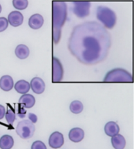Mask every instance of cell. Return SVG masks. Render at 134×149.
<instances>
[{"mask_svg":"<svg viewBox=\"0 0 134 149\" xmlns=\"http://www.w3.org/2000/svg\"><path fill=\"white\" fill-rule=\"evenodd\" d=\"M8 22L12 26L17 27L21 25L24 20V17H23L21 13L17 11H12L11 13L8 15Z\"/></svg>","mask_w":134,"mask_h":149,"instance_id":"10","label":"cell"},{"mask_svg":"<svg viewBox=\"0 0 134 149\" xmlns=\"http://www.w3.org/2000/svg\"><path fill=\"white\" fill-rule=\"evenodd\" d=\"M104 81L132 82L131 74L123 68H117L108 72L104 79Z\"/></svg>","mask_w":134,"mask_h":149,"instance_id":"4","label":"cell"},{"mask_svg":"<svg viewBox=\"0 0 134 149\" xmlns=\"http://www.w3.org/2000/svg\"><path fill=\"white\" fill-rule=\"evenodd\" d=\"M15 89L18 93L24 95L26 94V93H28L30 91V85L29 82L24 80V79H21V80L18 81L15 84Z\"/></svg>","mask_w":134,"mask_h":149,"instance_id":"17","label":"cell"},{"mask_svg":"<svg viewBox=\"0 0 134 149\" xmlns=\"http://www.w3.org/2000/svg\"><path fill=\"white\" fill-rule=\"evenodd\" d=\"M111 144L115 149H124L126 146L125 138L120 134L116 135L111 137Z\"/></svg>","mask_w":134,"mask_h":149,"instance_id":"16","label":"cell"},{"mask_svg":"<svg viewBox=\"0 0 134 149\" xmlns=\"http://www.w3.org/2000/svg\"><path fill=\"white\" fill-rule=\"evenodd\" d=\"M8 20L5 17H0V32H3L8 27Z\"/></svg>","mask_w":134,"mask_h":149,"instance_id":"24","label":"cell"},{"mask_svg":"<svg viewBox=\"0 0 134 149\" xmlns=\"http://www.w3.org/2000/svg\"><path fill=\"white\" fill-rule=\"evenodd\" d=\"M104 130L105 134L112 137L116 135L119 134L120 127L117 123L111 121L105 124Z\"/></svg>","mask_w":134,"mask_h":149,"instance_id":"15","label":"cell"},{"mask_svg":"<svg viewBox=\"0 0 134 149\" xmlns=\"http://www.w3.org/2000/svg\"><path fill=\"white\" fill-rule=\"evenodd\" d=\"M12 5L15 9L18 10H24L27 8L28 1L27 0H13Z\"/></svg>","mask_w":134,"mask_h":149,"instance_id":"21","label":"cell"},{"mask_svg":"<svg viewBox=\"0 0 134 149\" xmlns=\"http://www.w3.org/2000/svg\"><path fill=\"white\" fill-rule=\"evenodd\" d=\"M30 88L36 94L43 93L45 89V84L42 79L39 77L33 78L30 82Z\"/></svg>","mask_w":134,"mask_h":149,"instance_id":"9","label":"cell"},{"mask_svg":"<svg viewBox=\"0 0 134 149\" xmlns=\"http://www.w3.org/2000/svg\"><path fill=\"white\" fill-rule=\"evenodd\" d=\"M73 11L79 18H84L90 14V3L88 1H74Z\"/></svg>","mask_w":134,"mask_h":149,"instance_id":"6","label":"cell"},{"mask_svg":"<svg viewBox=\"0 0 134 149\" xmlns=\"http://www.w3.org/2000/svg\"><path fill=\"white\" fill-rule=\"evenodd\" d=\"M28 118H29L30 121L33 123V124H35V123L37 122V117L35 114L30 113L29 115H28Z\"/></svg>","mask_w":134,"mask_h":149,"instance_id":"26","label":"cell"},{"mask_svg":"<svg viewBox=\"0 0 134 149\" xmlns=\"http://www.w3.org/2000/svg\"><path fill=\"white\" fill-rule=\"evenodd\" d=\"M64 69L62 65L56 57L52 58V81L58 82L62 80Z\"/></svg>","mask_w":134,"mask_h":149,"instance_id":"7","label":"cell"},{"mask_svg":"<svg viewBox=\"0 0 134 149\" xmlns=\"http://www.w3.org/2000/svg\"><path fill=\"white\" fill-rule=\"evenodd\" d=\"M26 111L24 109L23 107H20L19 109V112H18V115L20 118H23L26 116Z\"/></svg>","mask_w":134,"mask_h":149,"instance_id":"25","label":"cell"},{"mask_svg":"<svg viewBox=\"0 0 134 149\" xmlns=\"http://www.w3.org/2000/svg\"><path fill=\"white\" fill-rule=\"evenodd\" d=\"M64 143V138L62 133L55 132L50 135L48 139V145L52 148L57 149L62 146Z\"/></svg>","mask_w":134,"mask_h":149,"instance_id":"8","label":"cell"},{"mask_svg":"<svg viewBox=\"0 0 134 149\" xmlns=\"http://www.w3.org/2000/svg\"><path fill=\"white\" fill-rule=\"evenodd\" d=\"M31 149H47L45 144L41 141H36L33 142Z\"/></svg>","mask_w":134,"mask_h":149,"instance_id":"23","label":"cell"},{"mask_svg":"<svg viewBox=\"0 0 134 149\" xmlns=\"http://www.w3.org/2000/svg\"><path fill=\"white\" fill-rule=\"evenodd\" d=\"M6 118L7 122L10 124H12L16 119V115L15 112L12 109H8L7 112H6Z\"/></svg>","mask_w":134,"mask_h":149,"instance_id":"22","label":"cell"},{"mask_svg":"<svg viewBox=\"0 0 134 149\" xmlns=\"http://www.w3.org/2000/svg\"><path fill=\"white\" fill-rule=\"evenodd\" d=\"M19 104L26 109H30L35 104V99L32 95L24 94L19 99Z\"/></svg>","mask_w":134,"mask_h":149,"instance_id":"13","label":"cell"},{"mask_svg":"<svg viewBox=\"0 0 134 149\" xmlns=\"http://www.w3.org/2000/svg\"><path fill=\"white\" fill-rule=\"evenodd\" d=\"M67 19V6L64 1H52V40L55 44L60 42L61 28Z\"/></svg>","mask_w":134,"mask_h":149,"instance_id":"2","label":"cell"},{"mask_svg":"<svg viewBox=\"0 0 134 149\" xmlns=\"http://www.w3.org/2000/svg\"><path fill=\"white\" fill-rule=\"evenodd\" d=\"M14 145V139L11 135H4L0 138V148L11 149Z\"/></svg>","mask_w":134,"mask_h":149,"instance_id":"18","label":"cell"},{"mask_svg":"<svg viewBox=\"0 0 134 149\" xmlns=\"http://www.w3.org/2000/svg\"><path fill=\"white\" fill-rule=\"evenodd\" d=\"M111 46L109 32L96 21L85 22L75 26L68 42L70 53L80 63L86 65L104 61Z\"/></svg>","mask_w":134,"mask_h":149,"instance_id":"1","label":"cell"},{"mask_svg":"<svg viewBox=\"0 0 134 149\" xmlns=\"http://www.w3.org/2000/svg\"><path fill=\"white\" fill-rule=\"evenodd\" d=\"M35 131L34 124L31 122L29 120H24L20 122L17 124L16 132L18 135L22 139H28L32 137Z\"/></svg>","mask_w":134,"mask_h":149,"instance_id":"5","label":"cell"},{"mask_svg":"<svg viewBox=\"0 0 134 149\" xmlns=\"http://www.w3.org/2000/svg\"><path fill=\"white\" fill-rule=\"evenodd\" d=\"M84 137V132L83 130L80 127H74L69 131V138L74 143H79Z\"/></svg>","mask_w":134,"mask_h":149,"instance_id":"12","label":"cell"},{"mask_svg":"<svg viewBox=\"0 0 134 149\" xmlns=\"http://www.w3.org/2000/svg\"><path fill=\"white\" fill-rule=\"evenodd\" d=\"M96 17L105 28L112 29L117 22V15L109 7L99 6L97 9Z\"/></svg>","mask_w":134,"mask_h":149,"instance_id":"3","label":"cell"},{"mask_svg":"<svg viewBox=\"0 0 134 149\" xmlns=\"http://www.w3.org/2000/svg\"><path fill=\"white\" fill-rule=\"evenodd\" d=\"M1 10H2V8H1V4H0V13L1 12Z\"/></svg>","mask_w":134,"mask_h":149,"instance_id":"28","label":"cell"},{"mask_svg":"<svg viewBox=\"0 0 134 149\" xmlns=\"http://www.w3.org/2000/svg\"><path fill=\"white\" fill-rule=\"evenodd\" d=\"M83 104L82 102L79 101H74L71 102L69 106V109L71 112L73 114H80L83 110Z\"/></svg>","mask_w":134,"mask_h":149,"instance_id":"20","label":"cell"},{"mask_svg":"<svg viewBox=\"0 0 134 149\" xmlns=\"http://www.w3.org/2000/svg\"><path fill=\"white\" fill-rule=\"evenodd\" d=\"M6 109L3 105L0 104V120L3 119V117L6 115Z\"/></svg>","mask_w":134,"mask_h":149,"instance_id":"27","label":"cell"},{"mask_svg":"<svg viewBox=\"0 0 134 149\" xmlns=\"http://www.w3.org/2000/svg\"><path fill=\"white\" fill-rule=\"evenodd\" d=\"M14 87V82L12 77L5 75L0 78V88L5 91H11Z\"/></svg>","mask_w":134,"mask_h":149,"instance_id":"14","label":"cell"},{"mask_svg":"<svg viewBox=\"0 0 134 149\" xmlns=\"http://www.w3.org/2000/svg\"><path fill=\"white\" fill-rule=\"evenodd\" d=\"M15 55L20 59L26 58L30 55V50L28 46L24 44L17 45L15 49Z\"/></svg>","mask_w":134,"mask_h":149,"instance_id":"19","label":"cell"},{"mask_svg":"<svg viewBox=\"0 0 134 149\" xmlns=\"http://www.w3.org/2000/svg\"><path fill=\"white\" fill-rule=\"evenodd\" d=\"M44 23V19L40 14H34L30 17L28 25L33 30H37L42 26Z\"/></svg>","mask_w":134,"mask_h":149,"instance_id":"11","label":"cell"}]
</instances>
